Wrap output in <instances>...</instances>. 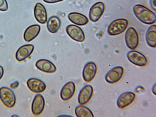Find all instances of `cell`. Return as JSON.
<instances>
[{
    "label": "cell",
    "mask_w": 156,
    "mask_h": 117,
    "mask_svg": "<svg viewBox=\"0 0 156 117\" xmlns=\"http://www.w3.org/2000/svg\"><path fill=\"white\" fill-rule=\"evenodd\" d=\"M133 11L136 17L144 24H152L156 22V16L155 13L143 5H135L133 7Z\"/></svg>",
    "instance_id": "obj_1"
},
{
    "label": "cell",
    "mask_w": 156,
    "mask_h": 117,
    "mask_svg": "<svg viewBox=\"0 0 156 117\" xmlns=\"http://www.w3.org/2000/svg\"><path fill=\"white\" fill-rule=\"evenodd\" d=\"M128 21L126 19L120 18L112 21L107 29L108 34L112 36L119 35L124 32L126 29Z\"/></svg>",
    "instance_id": "obj_2"
},
{
    "label": "cell",
    "mask_w": 156,
    "mask_h": 117,
    "mask_svg": "<svg viewBox=\"0 0 156 117\" xmlns=\"http://www.w3.org/2000/svg\"><path fill=\"white\" fill-rule=\"evenodd\" d=\"M0 99L5 106L9 108L14 106L16 101L13 92L10 89L5 87L0 88Z\"/></svg>",
    "instance_id": "obj_3"
},
{
    "label": "cell",
    "mask_w": 156,
    "mask_h": 117,
    "mask_svg": "<svg viewBox=\"0 0 156 117\" xmlns=\"http://www.w3.org/2000/svg\"><path fill=\"white\" fill-rule=\"evenodd\" d=\"M129 61L133 64L140 67H144L148 64L147 57L141 53L135 50L129 51L127 54Z\"/></svg>",
    "instance_id": "obj_4"
},
{
    "label": "cell",
    "mask_w": 156,
    "mask_h": 117,
    "mask_svg": "<svg viewBox=\"0 0 156 117\" xmlns=\"http://www.w3.org/2000/svg\"><path fill=\"white\" fill-rule=\"evenodd\" d=\"M127 46L130 49L134 50L137 48L139 43V37L136 30L130 27L127 30L125 36Z\"/></svg>",
    "instance_id": "obj_5"
},
{
    "label": "cell",
    "mask_w": 156,
    "mask_h": 117,
    "mask_svg": "<svg viewBox=\"0 0 156 117\" xmlns=\"http://www.w3.org/2000/svg\"><path fill=\"white\" fill-rule=\"evenodd\" d=\"M124 69L121 66H116L110 69L105 76L106 82L110 84H114L119 82L122 78Z\"/></svg>",
    "instance_id": "obj_6"
},
{
    "label": "cell",
    "mask_w": 156,
    "mask_h": 117,
    "mask_svg": "<svg viewBox=\"0 0 156 117\" xmlns=\"http://www.w3.org/2000/svg\"><path fill=\"white\" fill-rule=\"evenodd\" d=\"M136 94L131 91H126L121 94L117 100V105L121 109H123L131 105L135 101Z\"/></svg>",
    "instance_id": "obj_7"
},
{
    "label": "cell",
    "mask_w": 156,
    "mask_h": 117,
    "mask_svg": "<svg viewBox=\"0 0 156 117\" xmlns=\"http://www.w3.org/2000/svg\"><path fill=\"white\" fill-rule=\"evenodd\" d=\"M105 5L101 2L94 4L90 9L89 12L90 19L93 22L97 21L103 15L105 10Z\"/></svg>",
    "instance_id": "obj_8"
},
{
    "label": "cell",
    "mask_w": 156,
    "mask_h": 117,
    "mask_svg": "<svg viewBox=\"0 0 156 117\" xmlns=\"http://www.w3.org/2000/svg\"><path fill=\"white\" fill-rule=\"evenodd\" d=\"M94 93L92 87L90 85L84 86L80 90L78 94V100L80 105L87 104L92 98Z\"/></svg>",
    "instance_id": "obj_9"
},
{
    "label": "cell",
    "mask_w": 156,
    "mask_h": 117,
    "mask_svg": "<svg viewBox=\"0 0 156 117\" xmlns=\"http://www.w3.org/2000/svg\"><path fill=\"white\" fill-rule=\"evenodd\" d=\"M97 71V67L94 62L87 63L84 66L82 71L83 80L87 82H90L94 78Z\"/></svg>",
    "instance_id": "obj_10"
},
{
    "label": "cell",
    "mask_w": 156,
    "mask_h": 117,
    "mask_svg": "<svg viewBox=\"0 0 156 117\" xmlns=\"http://www.w3.org/2000/svg\"><path fill=\"white\" fill-rule=\"evenodd\" d=\"M66 30L68 34L73 40L80 42L84 41L85 38L84 33L79 27L71 24L67 27Z\"/></svg>",
    "instance_id": "obj_11"
},
{
    "label": "cell",
    "mask_w": 156,
    "mask_h": 117,
    "mask_svg": "<svg viewBox=\"0 0 156 117\" xmlns=\"http://www.w3.org/2000/svg\"><path fill=\"white\" fill-rule=\"evenodd\" d=\"M45 107V101L43 97L40 94L34 97L31 105V111L35 116L40 115L43 112Z\"/></svg>",
    "instance_id": "obj_12"
},
{
    "label": "cell",
    "mask_w": 156,
    "mask_h": 117,
    "mask_svg": "<svg viewBox=\"0 0 156 117\" xmlns=\"http://www.w3.org/2000/svg\"><path fill=\"white\" fill-rule=\"evenodd\" d=\"M27 85L28 88L35 93H40L45 90V84L41 80L35 78L29 79L27 81Z\"/></svg>",
    "instance_id": "obj_13"
},
{
    "label": "cell",
    "mask_w": 156,
    "mask_h": 117,
    "mask_svg": "<svg viewBox=\"0 0 156 117\" xmlns=\"http://www.w3.org/2000/svg\"><path fill=\"white\" fill-rule=\"evenodd\" d=\"M76 89L75 85L73 82L69 81L66 83L62 88L60 96L62 100L68 101L73 96Z\"/></svg>",
    "instance_id": "obj_14"
},
{
    "label": "cell",
    "mask_w": 156,
    "mask_h": 117,
    "mask_svg": "<svg viewBox=\"0 0 156 117\" xmlns=\"http://www.w3.org/2000/svg\"><path fill=\"white\" fill-rule=\"evenodd\" d=\"M35 66L39 70L46 73H53L56 70L55 65L50 61L46 59H40L37 61Z\"/></svg>",
    "instance_id": "obj_15"
},
{
    "label": "cell",
    "mask_w": 156,
    "mask_h": 117,
    "mask_svg": "<svg viewBox=\"0 0 156 117\" xmlns=\"http://www.w3.org/2000/svg\"><path fill=\"white\" fill-rule=\"evenodd\" d=\"M34 46L31 44H27L20 47L17 50L16 58L18 61H21L28 57L33 52Z\"/></svg>",
    "instance_id": "obj_16"
},
{
    "label": "cell",
    "mask_w": 156,
    "mask_h": 117,
    "mask_svg": "<svg viewBox=\"0 0 156 117\" xmlns=\"http://www.w3.org/2000/svg\"><path fill=\"white\" fill-rule=\"evenodd\" d=\"M34 15L36 19L39 23L44 24L47 20V13L44 6L40 3H37L34 10Z\"/></svg>",
    "instance_id": "obj_17"
},
{
    "label": "cell",
    "mask_w": 156,
    "mask_h": 117,
    "mask_svg": "<svg viewBox=\"0 0 156 117\" xmlns=\"http://www.w3.org/2000/svg\"><path fill=\"white\" fill-rule=\"evenodd\" d=\"M40 30L39 25L35 24L28 27L24 34V38L27 42H30L35 38L38 34Z\"/></svg>",
    "instance_id": "obj_18"
},
{
    "label": "cell",
    "mask_w": 156,
    "mask_h": 117,
    "mask_svg": "<svg viewBox=\"0 0 156 117\" xmlns=\"http://www.w3.org/2000/svg\"><path fill=\"white\" fill-rule=\"evenodd\" d=\"M145 39L147 44L152 48L156 47V26L155 25L150 26L147 31Z\"/></svg>",
    "instance_id": "obj_19"
},
{
    "label": "cell",
    "mask_w": 156,
    "mask_h": 117,
    "mask_svg": "<svg viewBox=\"0 0 156 117\" xmlns=\"http://www.w3.org/2000/svg\"><path fill=\"white\" fill-rule=\"evenodd\" d=\"M68 18L73 23L80 26L86 24L89 21L88 18L86 16L76 12L70 13L68 15Z\"/></svg>",
    "instance_id": "obj_20"
},
{
    "label": "cell",
    "mask_w": 156,
    "mask_h": 117,
    "mask_svg": "<svg viewBox=\"0 0 156 117\" xmlns=\"http://www.w3.org/2000/svg\"><path fill=\"white\" fill-rule=\"evenodd\" d=\"M61 20L58 16H52L48 19L47 23V28L48 31L52 33L57 32L61 25Z\"/></svg>",
    "instance_id": "obj_21"
},
{
    "label": "cell",
    "mask_w": 156,
    "mask_h": 117,
    "mask_svg": "<svg viewBox=\"0 0 156 117\" xmlns=\"http://www.w3.org/2000/svg\"><path fill=\"white\" fill-rule=\"evenodd\" d=\"M75 113L78 117H93L92 111L88 108L83 105L77 106L75 108Z\"/></svg>",
    "instance_id": "obj_22"
},
{
    "label": "cell",
    "mask_w": 156,
    "mask_h": 117,
    "mask_svg": "<svg viewBox=\"0 0 156 117\" xmlns=\"http://www.w3.org/2000/svg\"><path fill=\"white\" fill-rule=\"evenodd\" d=\"M8 4L6 0H0V10L6 11L8 9Z\"/></svg>",
    "instance_id": "obj_23"
},
{
    "label": "cell",
    "mask_w": 156,
    "mask_h": 117,
    "mask_svg": "<svg viewBox=\"0 0 156 117\" xmlns=\"http://www.w3.org/2000/svg\"><path fill=\"white\" fill-rule=\"evenodd\" d=\"M146 91V89L142 86H138L135 89V91L138 94H141L144 92Z\"/></svg>",
    "instance_id": "obj_24"
},
{
    "label": "cell",
    "mask_w": 156,
    "mask_h": 117,
    "mask_svg": "<svg viewBox=\"0 0 156 117\" xmlns=\"http://www.w3.org/2000/svg\"><path fill=\"white\" fill-rule=\"evenodd\" d=\"M150 4L151 8L156 11V0H150Z\"/></svg>",
    "instance_id": "obj_25"
},
{
    "label": "cell",
    "mask_w": 156,
    "mask_h": 117,
    "mask_svg": "<svg viewBox=\"0 0 156 117\" xmlns=\"http://www.w3.org/2000/svg\"><path fill=\"white\" fill-rule=\"evenodd\" d=\"M19 82L16 81L11 84L10 85V87L12 89L16 88L19 86Z\"/></svg>",
    "instance_id": "obj_26"
},
{
    "label": "cell",
    "mask_w": 156,
    "mask_h": 117,
    "mask_svg": "<svg viewBox=\"0 0 156 117\" xmlns=\"http://www.w3.org/2000/svg\"><path fill=\"white\" fill-rule=\"evenodd\" d=\"M44 2L48 3H54L62 1L64 0H43Z\"/></svg>",
    "instance_id": "obj_27"
},
{
    "label": "cell",
    "mask_w": 156,
    "mask_h": 117,
    "mask_svg": "<svg viewBox=\"0 0 156 117\" xmlns=\"http://www.w3.org/2000/svg\"><path fill=\"white\" fill-rule=\"evenodd\" d=\"M4 73V69L2 66H0V80L2 77Z\"/></svg>",
    "instance_id": "obj_28"
},
{
    "label": "cell",
    "mask_w": 156,
    "mask_h": 117,
    "mask_svg": "<svg viewBox=\"0 0 156 117\" xmlns=\"http://www.w3.org/2000/svg\"><path fill=\"white\" fill-rule=\"evenodd\" d=\"M152 91L154 95L156 94V84L155 83L153 85L152 88Z\"/></svg>",
    "instance_id": "obj_29"
},
{
    "label": "cell",
    "mask_w": 156,
    "mask_h": 117,
    "mask_svg": "<svg viewBox=\"0 0 156 117\" xmlns=\"http://www.w3.org/2000/svg\"><path fill=\"white\" fill-rule=\"evenodd\" d=\"M15 116V115H12V116ZM15 116H17V115H16Z\"/></svg>",
    "instance_id": "obj_30"
}]
</instances>
